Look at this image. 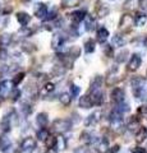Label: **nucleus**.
I'll use <instances>...</instances> for the list:
<instances>
[{
	"label": "nucleus",
	"mask_w": 147,
	"mask_h": 153,
	"mask_svg": "<svg viewBox=\"0 0 147 153\" xmlns=\"http://www.w3.org/2000/svg\"><path fill=\"white\" fill-rule=\"evenodd\" d=\"M132 84V91H133L134 97L137 98H146L145 96H147V91L145 89V79L142 76H134L133 79L131 80Z\"/></svg>",
	"instance_id": "nucleus-1"
},
{
	"label": "nucleus",
	"mask_w": 147,
	"mask_h": 153,
	"mask_svg": "<svg viewBox=\"0 0 147 153\" xmlns=\"http://www.w3.org/2000/svg\"><path fill=\"white\" fill-rule=\"evenodd\" d=\"M70 129H72V121L67 119H56L53 123V130L59 134L67 133Z\"/></svg>",
	"instance_id": "nucleus-2"
},
{
	"label": "nucleus",
	"mask_w": 147,
	"mask_h": 153,
	"mask_svg": "<svg viewBox=\"0 0 147 153\" xmlns=\"http://www.w3.org/2000/svg\"><path fill=\"white\" fill-rule=\"evenodd\" d=\"M36 147H37V142H36L35 138H32V137L25 138L21 143V149L25 153H32L36 149Z\"/></svg>",
	"instance_id": "nucleus-3"
},
{
	"label": "nucleus",
	"mask_w": 147,
	"mask_h": 153,
	"mask_svg": "<svg viewBox=\"0 0 147 153\" xmlns=\"http://www.w3.org/2000/svg\"><path fill=\"white\" fill-rule=\"evenodd\" d=\"M13 114V112H12ZM12 114H7L4 115L1 121H0V130H1L3 133H9L12 130V125H13V117Z\"/></svg>",
	"instance_id": "nucleus-4"
},
{
	"label": "nucleus",
	"mask_w": 147,
	"mask_h": 153,
	"mask_svg": "<svg viewBox=\"0 0 147 153\" xmlns=\"http://www.w3.org/2000/svg\"><path fill=\"white\" fill-rule=\"evenodd\" d=\"M14 85L16 84L13 83V80H3V82L0 83V97L1 98L8 97V96L10 94Z\"/></svg>",
	"instance_id": "nucleus-5"
},
{
	"label": "nucleus",
	"mask_w": 147,
	"mask_h": 153,
	"mask_svg": "<svg viewBox=\"0 0 147 153\" xmlns=\"http://www.w3.org/2000/svg\"><path fill=\"white\" fill-rule=\"evenodd\" d=\"M64 45H65V37L63 35H60V33L54 35L53 40H51V47L56 51H60L64 47Z\"/></svg>",
	"instance_id": "nucleus-6"
},
{
	"label": "nucleus",
	"mask_w": 147,
	"mask_h": 153,
	"mask_svg": "<svg viewBox=\"0 0 147 153\" xmlns=\"http://www.w3.org/2000/svg\"><path fill=\"white\" fill-rule=\"evenodd\" d=\"M81 139H82V142L84 143V144L91 146V144H96V143L98 142V139H100V138H97L93 133L83 131V133H82V135H81Z\"/></svg>",
	"instance_id": "nucleus-7"
},
{
	"label": "nucleus",
	"mask_w": 147,
	"mask_h": 153,
	"mask_svg": "<svg viewBox=\"0 0 147 153\" xmlns=\"http://www.w3.org/2000/svg\"><path fill=\"white\" fill-rule=\"evenodd\" d=\"M101 119V112L100 111H96V112H92L91 115H88V116L84 119V126H93L96 125V124L100 121Z\"/></svg>",
	"instance_id": "nucleus-8"
},
{
	"label": "nucleus",
	"mask_w": 147,
	"mask_h": 153,
	"mask_svg": "<svg viewBox=\"0 0 147 153\" xmlns=\"http://www.w3.org/2000/svg\"><path fill=\"white\" fill-rule=\"evenodd\" d=\"M78 106H79L81 108H84V110H87V108H91L92 106H95V105H93V101H92V97H91V94H90V93H87V94L82 96V97H79Z\"/></svg>",
	"instance_id": "nucleus-9"
},
{
	"label": "nucleus",
	"mask_w": 147,
	"mask_h": 153,
	"mask_svg": "<svg viewBox=\"0 0 147 153\" xmlns=\"http://www.w3.org/2000/svg\"><path fill=\"white\" fill-rule=\"evenodd\" d=\"M141 64H142L141 56L137 55V54H133L131 56L129 63H128V70H129V71H136L141 66Z\"/></svg>",
	"instance_id": "nucleus-10"
},
{
	"label": "nucleus",
	"mask_w": 147,
	"mask_h": 153,
	"mask_svg": "<svg viewBox=\"0 0 147 153\" xmlns=\"http://www.w3.org/2000/svg\"><path fill=\"white\" fill-rule=\"evenodd\" d=\"M111 100L114 102H115L116 105L118 103H122V102H124V97H125V93H124V91H123L122 88H114L111 91Z\"/></svg>",
	"instance_id": "nucleus-11"
},
{
	"label": "nucleus",
	"mask_w": 147,
	"mask_h": 153,
	"mask_svg": "<svg viewBox=\"0 0 147 153\" xmlns=\"http://www.w3.org/2000/svg\"><path fill=\"white\" fill-rule=\"evenodd\" d=\"M47 13H49V10H47V7L45 5V4H36V8H35V16L39 18V19H45L47 17Z\"/></svg>",
	"instance_id": "nucleus-12"
},
{
	"label": "nucleus",
	"mask_w": 147,
	"mask_h": 153,
	"mask_svg": "<svg viewBox=\"0 0 147 153\" xmlns=\"http://www.w3.org/2000/svg\"><path fill=\"white\" fill-rule=\"evenodd\" d=\"M101 85H102V76L101 75H95L93 79L91 80V83H90L88 93H92V92H95V91H98Z\"/></svg>",
	"instance_id": "nucleus-13"
},
{
	"label": "nucleus",
	"mask_w": 147,
	"mask_h": 153,
	"mask_svg": "<svg viewBox=\"0 0 147 153\" xmlns=\"http://www.w3.org/2000/svg\"><path fill=\"white\" fill-rule=\"evenodd\" d=\"M86 17H87V13H86V10H83V9L75 10V12H73L72 14H70V19H72L73 23H81Z\"/></svg>",
	"instance_id": "nucleus-14"
},
{
	"label": "nucleus",
	"mask_w": 147,
	"mask_h": 153,
	"mask_svg": "<svg viewBox=\"0 0 147 153\" xmlns=\"http://www.w3.org/2000/svg\"><path fill=\"white\" fill-rule=\"evenodd\" d=\"M109 140L106 138H102V139H98V142L96 143V149L98 153H106L109 151Z\"/></svg>",
	"instance_id": "nucleus-15"
},
{
	"label": "nucleus",
	"mask_w": 147,
	"mask_h": 153,
	"mask_svg": "<svg viewBox=\"0 0 147 153\" xmlns=\"http://www.w3.org/2000/svg\"><path fill=\"white\" fill-rule=\"evenodd\" d=\"M91 94V97H92V101H93V105L95 106H101L102 102H104V94L100 89L98 91H95V92L92 93H90Z\"/></svg>",
	"instance_id": "nucleus-16"
},
{
	"label": "nucleus",
	"mask_w": 147,
	"mask_h": 153,
	"mask_svg": "<svg viewBox=\"0 0 147 153\" xmlns=\"http://www.w3.org/2000/svg\"><path fill=\"white\" fill-rule=\"evenodd\" d=\"M36 123H37V125H39L40 128H46L47 124H49V116H47V114L40 112L36 116Z\"/></svg>",
	"instance_id": "nucleus-17"
},
{
	"label": "nucleus",
	"mask_w": 147,
	"mask_h": 153,
	"mask_svg": "<svg viewBox=\"0 0 147 153\" xmlns=\"http://www.w3.org/2000/svg\"><path fill=\"white\" fill-rule=\"evenodd\" d=\"M17 21H18V23H19L21 26L26 27L28 23H30L31 17L28 16L27 13H25V12H19V13H17Z\"/></svg>",
	"instance_id": "nucleus-18"
},
{
	"label": "nucleus",
	"mask_w": 147,
	"mask_h": 153,
	"mask_svg": "<svg viewBox=\"0 0 147 153\" xmlns=\"http://www.w3.org/2000/svg\"><path fill=\"white\" fill-rule=\"evenodd\" d=\"M95 27H96V21H95V18L92 16H87L84 18V30L91 32L95 30Z\"/></svg>",
	"instance_id": "nucleus-19"
},
{
	"label": "nucleus",
	"mask_w": 147,
	"mask_h": 153,
	"mask_svg": "<svg viewBox=\"0 0 147 153\" xmlns=\"http://www.w3.org/2000/svg\"><path fill=\"white\" fill-rule=\"evenodd\" d=\"M109 37V31L106 30L105 27H100L97 30V41L100 42V44H104Z\"/></svg>",
	"instance_id": "nucleus-20"
},
{
	"label": "nucleus",
	"mask_w": 147,
	"mask_h": 153,
	"mask_svg": "<svg viewBox=\"0 0 147 153\" xmlns=\"http://www.w3.org/2000/svg\"><path fill=\"white\" fill-rule=\"evenodd\" d=\"M134 138H136V142L137 143H142L147 138V129L145 126H141L138 130L136 131V137Z\"/></svg>",
	"instance_id": "nucleus-21"
},
{
	"label": "nucleus",
	"mask_w": 147,
	"mask_h": 153,
	"mask_svg": "<svg viewBox=\"0 0 147 153\" xmlns=\"http://www.w3.org/2000/svg\"><path fill=\"white\" fill-rule=\"evenodd\" d=\"M127 128H128V130H131V131H137V130H138V129L141 128L140 120H138V119H137L136 116H132L131 120H129V123H128Z\"/></svg>",
	"instance_id": "nucleus-22"
},
{
	"label": "nucleus",
	"mask_w": 147,
	"mask_h": 153,
	"mask_svg": "<svg viewBox=\"0 0 147 153\" xmlns=\"http://www.w3.org/2000/svg\"><path fill=\"white\" fill-rule=\"evenodd\" d=\"M146 22H147V16L143 13H137L136 14V18H134V25L137 27H142V26H145L146 25Z\"/></svg>",
	"instance_id": "nucleus-23"
},
{
	"label": "nucleus",
	"mask_w": 147,
	"mask_h": 153,
	"mask_svg": "<svg viewBox=\"0 0 147 153\" xmlns=\"http://www.w3.org/2000/svg\"><path fill=\"white\" fill-rule=\"evenodd\" d=\"M132 23H133V21H132L131 16L125 14V16H123L120 19V28L122 30H128V28L132 26Z\"/></svg>",
	"instance_id": "nucleus-24"
},
{
	"label": "nucleus",
	"mask_w": 147,
	"mask_h": 153,
	"mask_svg": "<svg viewBox=\"0 0 147 153\" xmlns=\"http://www.w3.org/2000/svg\"><path fill=\"white\" fill-rule=\"evenodd\" d=\"M59 101L63 106H69L70 102H72V93H68V92H64L59 96Z\"/></svg>",
	"instance_id": "nucleus-25"
},
{
	"label": "nucleus",
	"mask_w": 147,
	"mask_h": 153,
	"mask_svg": "<svg viewBox=\"0 0 147 153\" xmlns=\"http://www.w3.org/2000/svg\"><path fill=\"white\" fill-rule=\"evenodd\" d=\"M36 137H37V139H39V140L45 142L47 138L50 137V133H49V130H47L46 128H41V129H39V130H37Z\"/></svg>",
	"instance_id": "nucleus-26"
},
{
	"label": "nucleus",
	"mask_w": 147,
	"mask_h": 153,
	"mask_svg": "<svg viewBox=\"0 0 147 153\" xmlns=\"http://www.w3.org/2000/svg\"><path fill=\"white\" fill-rule=\"evenodd\" d=\"M111 45L113 46H115V47H122V46H124L125 45V38L120 36V35H115L113 37V40H111Z\"/></svg>",
	"instance_id": "nucleus-27"
},
{
	"label": "nucleus",
	"mask_w": 147,
	"mask_h": 153,
	"mask_svg": "<svg viewBox=\"0 0 147 153\" xmlns=\"http://www.w3.org/2000/svg\"><path fill=\"white\" fill-rule=\"evenodd\" d=\"M19 110H21V112L25 115V116H28V115H31L32 111H34V107H32V105H30L28 102H22Z\"/></svg>",
	"instance_id": "nucleus-28"
},
{
	"label": "nucleus",
	"mask_w": 147,
	"mask_h": 153,
	"mask_svg": "<svg viewBox=\"0 0 147 153\" xmlns=\"http://www.w3.org/2000/svg\"><path fill=\"white\" fill-rule=\"evenodd\" d=\"M95 47H96V44H95L92 38H90V40L84 42V51H86V54H92L95 51Z\"/></svg>",
	"instance_id": "nucleus-29"
},
{
	"label": "nucleus",
	"mask_w": 147,
	"mask_h": 153,
	"mask_svg": "<svg viewBox=\"0 0 147 153\" xmlns=\"http://www.w3.org/2000/svg\"><path fill=\"white\" fill-rule=\"evenodd\" d=\"M128 55H129V51H128V50H122V51L119 52V54H118V55L115 56V61H116L118 64L124 63V61L127 60Z\"/></svg>",
	"instance_id": "nucleus-30"
},
{
	"label": "nucleus",
	"mask_w": 147,
	"mask_h": 153,
	"mask_svg": "<svg viewBox=\"0 0 147 153\" xmlns=\"http://www.w3.org/2000/svg\"><path fill=\"white\" fill-rule=\"evenodd\" d=\"M21 96H22L21 89L13 88V89H12V92H10V94H9V97H10V101H12V102H17L18 100L21 98Z\"/></svg>",
	"instance_id": "nucleus-31"
},
{
	"label": "nucleus",
	"mask_w": 147,
	"mask_h": 153,
	"mask_svg": "<svg viewBox=\"0 0 147 153\" xmlns=\"http://www.w3.org/2000/svg\"><path fill=\"white\" fill-rule=\"evenodd\" d=\"M1 152L3 153H8L9 151L12 149V142L9 139H3V143H1Z\"/></svg>",
	"instance_id": "nucleus-32"
},
{
	"label": "nucleus",
	"mask_w": 147,
	"mask_h": 153,
	"mask_svg": "<svg viewBox=\"0 0 147 153\" xmlns=\"http://www.w3.org/2000/svg\"><path fill=\"white\" fill-rule=\"evenodd\" d=\"M12 42V35H3L0 36V45L1 46H9Z\"/></svg>",
	"instance_id": "nucleus-33"
},
{
	"label": "nucleus",
	"mask_w": 147,
	"mask_h": 153,
	"mask_svg": "<svg viewBox=\"0 0 147 153\" xmlns=\"http://www.w3.org/2000/svg\"><path fill=\"white\" fill-rule=\"evenodd\" d=\"M45 143H46V147H47V148L56 147V143H58V137H53V135H50V137L45 140Z\"/></svg>",
	"instance_id": "nucleus-34"
},
{
	"label": "nucleus",
	"mask_w": 147,
	"mask_h": 153,
	"mask_svg": "<svg viewBox=\"0 0 147 153\" xmlns=\"http://www.w3.org/2000/svg\"><path fill=\"white\" fill-rule=\"evenodd\" d=\"M56 146L59 147L60 151H64L65 148H67V139H65L63 135H59V137H58V143H56Z\"/></svg>",
	"instance_id": "nucleus-35"
},
{
	"label": "nucleus",
	"mask_w": 147,
	"mask_h": 153,
	"mask_svg": "<svg viewBox=\"0 0 147 153\" xmlns=\"http://www.w3.org/2000/svg\"><path fill=\"white\" fill-rule=\"evenodd\" d=\"M65 73V68H63V66H59V65H56L54 66V70H53V75L55 76H61V75H64Z\"/></svg>",
	"instance_id": "nucleus-36"
},
{
	"label": "nucleus",
	"mask_w": 147,
	"mask_h": 153,
	"mask_svg": "<svg viewBox=\"0 0 147 153\" xmlns=\"http://www.w3.org/2000/svg\"><path fill=\"white\" fill-rule=\"evenodd\" d=\"M98 7L97 8V13H98V16L100 17H105V16H107V13H109V9L104 5V4H101V3H98Z\"/></svg>",
	"instance_id": "nucleus-37"
},
{
	"label": "nucleus",
	"mask_w": 147,
	"mask_h": 153,
	"mask_svg": "<svg viewBox=\"0 0 147 153\" xmlns=\"http://www.w3.org/2000/svg\"><path fill=\"white\" fill-rule=\"evenodd\" d=\"M79 0H61V5L63 7H75Z\"/></svg>",
	"instance_id": "nucleus-38"
},
{
	"label": "nucleus",
	"mask_w": 147,
	"mask_h": 153,
	"mask_svg": "<svg viewBox=\"0 0 147 153\" xmlns=\"http://www.w3.org/2000/svg\"><path fill=\"white\" fill-rule=\"evenodd\" d=\"M116 108L119 110L120 112H123V114H124V112H128V111L131 110V108H129V105H127V103H124V102L118 103V105H116Z\"/></svg>",
	"instance_id": "nucleus-39"
},
{
	"label": "nucleus",
	"mask_w": 147,
	"mask_h": 153,
	"mask_svg": "<svg viewBox=\"0 0 147 153\" xmlns=\"http://www.w3.org/2000/svg\"><path fill=\"white\" fill-rule=\"evenodd\" d=\"M25 75H26L25 73H18V74H16V76L13 78V83L16 84V85H17V84H19L22 80L25 79Z\"/></svg>",
	"instance_id": "nucleus-40"
},
{
	"label": "nucleus",
	"mask_w": 147,
	"mask_h": 153,
	"mask_svg": "<svg viewBox=\"0 0 147 153\" xmlns=\"http://www.w3.org/2000/svg\"><path fill=\"white\" fill-rule=\"evenodd\" d=\"M138 115L147 119V105H142V106L138 107Z\"/></svg>",
	"instance_id": "nucleus-41"
},
{
	"label": "nucleus",
	"mask_w": 147,
	"mask_h": 153,
	"mask_svg": "<svg viewBox=\"0 0 147 153\" xmlns=\"http://www.w3.org/2000/svg\"><path fill=\"white\" fill-rule=\"evenodd\" d=\"M54 89H55L54 83L49 82V83H46V84H45V87H44V92H45V93H51V92H54Z\"/></svg>",
	"instance_id": "nucleus-42"
},
{
	"label": "nucleus",
	"mask_w": 147,
	"mask_h": 153,
	"mask_svg": "<svg viewBox=\"0 0 147 153\" xmlns=\"http://www.w3.org/2000/svg\"><path fill=\"white\" fill-rule=\"evenodd\" d=\"M104 54H105L107 57H111L114 55V50H113V46L110 45H107L105 46V49H104Z\"/></svg>",
	"instance_id": "nucleus-43"
},
{
	"label": "nucleus",
	"mask_w": 147,
	"mask_h": 153,
	"mask_svg": "<svg viewBox=\"0 0 147 153\" xmlns=\"http://www.w3.org/2000/svg\"><path fill=\"white\" fill-rule=\"evenodd\" d=\"M70 89H72V96H73V97H77V96H79V93H81V87H78V85H75V84H72Z\"/></svg>",
	"instance_id": "nucleus-44"
},
{
	"label": "nucleus",
	"mask_w": 147,
	"mask_h": 153,
	"mask_svg": "<svg viewBox=\"0 0 147 153\" xmlns=\"http://www.w3.org/2000/svg\"><path fill=\"white\" fill-rule=\"evenodd\" d=\"M118 80H119V78H118V76H115V75H109L106 83H107V85H111V84H115Z\"/></svg>",
	"instance_id": "nucleus-45"
},
{
	"label": "nucleus",
	"mask_w": 147,
	"mask_h": 153,
	"mask_svg": "<svg viewBox=\"0 0 147 153\" xmlns=\"http://www.w3.org/2000/svg\"><path fill=\"white\" fill-rule=\"evenodd\" d=\"M49 21H53V19H55L56 18V12L55 10H51V12H49L47 13V17H46Z\"/></svg>",
	"instance_id": "nucleus-46"
},
{
	"label": "nucleus",
	"mask_w": 147,
	"mask_h": 153,
	"mask_svg": "<svg viewBox=\"0 0 147 153\" xmlns=\"http://www.w3.org/2000/svg\"><path fill=\"white\" fill-rule=\"evenodd\" d=\"M132 153H147V151L145 149V148L142 147H136L133 151H132Z\"/></svg>",
	"instance_id": "nucleus-47"
},
{
	"label": "nucleus",
	"mask_w": 147,
	"mask_h": 153,
	"mask_svg": "<svg viewBox=\"0 0 147 153\" xmlns=\"http://www.w3.org/2000/svg\"><path fill=\"white\" fill-rule=\"evenodd\" d=\"M74 153H90L87 148H83V147H81V148H75L74 149Z\"/></svg>",
	"instance_id": "nucleus-48"
},
{
	"label": "nucleus",
	"mask_w": 147,
	"mask_h": 153,
	"mask_svg": "<svg viewBox=\"0 0 147 153\" xmlns=\"http://www.w3.org/2000/svg\"><path fill=\"white\" fill-rule=\"evenodd\" d=\"M46 153H58V148H56V147H51V148H47Z\"/></svg>",
	"instance_id": "nucleus-49"
},
{
	"label": "nucleus",
	"mask_w": 147,
	"mask_h": 153,
	"mask_svg": "<svg viewBox=\"0 0 147 153\" xmlns=\"http://www.w3.org/2000/svg\"><path fill=\"white\" fill-rule=\"evenodd\" d=\"M141 8L143 10H147V0H141Z\"/></svg>",
	"instance_id": "nucleus-50"
},
{
	"label": "nucleus",
	"mask_w": 147,
	"mask_h": 153,
	"mask_svg": "<svg viewBox=\"0 0 147 153\" xmlns=\"http://www.w3.org/2000/svg\"><path fill=\"white\" fill-rule=\"evenodd\" d=\"M118 152H119V146H114L110 149V153H118Z\"/></svg>",
	"instance_id": "nucleus-51"
},
{
	"label": "nucleus",
	"mask_w": 147,
	"mask_h": 153,
	"mask_svg": "<svg viewBox=\"0 0 147 153\" xmlns=\"http://www.w3.org/2000/svg\"><path fill=\"white\" fill-rule=\"evenodd\" d=\"M1 143H3V138L0 137V148H1Z\"/></svg>",
	"instance_id": "nucleus-52"
}]
</instances>
